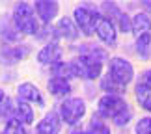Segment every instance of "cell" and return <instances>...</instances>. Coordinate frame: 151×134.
<instances>
[{"label":"cell","mask_w":151,"mask_h":134,"mask_svg":"<svg viewBox=\"0 0 151 134\" xmlns=\"http://www.w3.org/2000/svg\"><path fill=\"white\" fill-rule=\"evenodd\" d=\"M11 21L22 36H37L39 34V21L36 11H34V6L26 2L17 4L13 9V15H11Z\"/></svg>","instance_id":"cell-1"},{"label":"cell","mask_w":151,"mask_h":134,"mask_svg":"<svg viewBox=\"0 0 151 134\" xmlns=\"http://www.w3.org/2000/svg\"><path fill=\"white\" fill-rule=\"evenodd\" d=\"M108 77L116 84H119L121 88H127L134 78V67L129 60H125L121 56H114L108 62Z\"/></svg>","instance_id":"cell-2"},{"label":"cell","mask_w":151,"mask_h":134,"mask_svg":"<svg viewBox=\"0 0 151 134\" xmlns=\"http://www.w3.org/2000/svg\"><path fill=\"white\" fill-rule=\"evenodd\" d=\"M131 110V106L127 104V101L119 95H103L97 102V115L103 119H116L118 115L123 112Z\"/></svg>","instance_id":"cell-3"},{"label":"cell","mask_w":151,"mask_h":134,"mask_svg":"<svg viewBox=\"0 0 151 134\" xmlns=\"http://www.w3.org/2000/svg\"><path fill=\"white\" fill-rule=\"evenodd\" d=\"M86 115V102L80 97H69L63 99V102L60 104V118L63 123L75 127L77 123L82 121V118Z\"/></svg>","instance_id":"cell-4"},{"label":"cell","mask_w":151,"mask_h":134,"mask_svg":"<svg viewBox=\"0 0 151 134\" xmlns=\"http://www.w3.org/2000/svg\"><path fill=\"white\" fill-rule=\"evenodd\" d=\"M101 9H103L101 15L106 17V19L112 22L116 28H119L123 34L132 32V19H131V17L127 15L116 2H103V4H101Z\"/></svg>","instance_id":"cell-5"},{"label":"cell","mask_w":151,"mask_h":134,"mask_svg":"<svg viewBox=\"0 0 151 134\" xmlns=\"http://www.w3.org/2000/svg\"><path fill=\"white\" fill-rule=\"evenodd\" d=\"M73 19H75V24L78 26V30L84 36H91V34H95V26L101 19V13L86 8V6H78L73 11Z\"/></svg>","instance_id":"cell-6"},{"label":"cell","mask_w":151,"mask_h":134,"mask_svg":"<svg viewBox=\"0 0 151 134\" xmlns=\"http://www.w3.org/2000/svg\"><path fill=\"white\" fill-rule=\"evenodd\" d=\"M73 65V75L78 78H86V80H95L101 77V69H103V63L99 62H93L90 58H77V60L71 62Z\"/></svg>","instance_id":"cell-7"},{"label":"cell","mask_w":151,"mask_h":134,"mask_svg":"<svg viewBox=\"0 0 151 134\" xmlns=\"http://www.w3.org/2000/svg\"><path fill=\"white\" fill-rule=\"evenodd\" d=\"M30 54V47L28 45H8L0 49V63L2 65H15L22 62Z\"/></svg>","instance_id":"cell-8"},{"label":"cell","mask_w":151,"mask_h":134,"mask_svg":"<svg viewBox=\"0 0 151 134\" xmlns=\"http://www.w3.org/2000/svg\"><path fill=\"white\" fill-rule=\"evenodd\" d=\"M34 11H36L37 19L45 22V24H50L52 21L56 19L58 11H60V4L56 0H37L34 4Z\"/></svg>","instance_id":"cell-9"},{"label":"cell","mask_w":151,"mask_h":134,"mask_svg":"<svg viewBox=\"0 0 151 134\" xmlns=\"http://www.w3.org/2000/svg\"><path fill=\"white\" fill-rule=\"evenodd\" d=\"M95 34L101 39V43H104L106 47H116V39H118V28L110 22L106 17L101 15L99 22L95 26Z\"/></svg>","instance_id":"cell-10"},{"label":"cell","mask_w":151,"mask_h":134,"mask_svg":"<svg viewBox=\"0 0 151 134\" xmlns=\"http://www.w3.org/2000/svg\"><path fill=\"white\" fill-rule=\"evenodd\" d=\"M62 129V118L56 112L45 114V118L36 125V134H60Z\"/></svg>","instance_id":"cell-11"},{"label":"cell","mask_w":151,"mask_h":134,"mask_svg":"<svg viewBox=\"0 0 151 134\" xmlns=\"http://www.w3.org/2000/svg\"><path fill=\"white\" fill-rule=\"evenodd\" d=\"M62 47L58 43H49L45 45L41 50L37 52V62L43 63V65H56V63L62 62Z\"/></svg>","instance_id":"cell-12"},{"label":"cell","mask_w":151,"mask_h":134,"mask_svg":"<svg viewBox=\"0 0 151 134\" xmlns=\"http://www.w3.org/2000/svg\"><path fill=\"white\" fill-rule=\"evenodd\" d=\"M17 95H19L21 101H26V102H36L37 106H43L45 104V99L41 95V91L36 84L32 82H22L19 84V88H17Z\"/></svg>","instance_id":"cell-13"},{"label":"cell","mask_w":151,"mask_h":134,"mask_svg":"<svg viewBox=\"0 0 151 134\" xmlns=\"http://www.w3.org/2000/svg\"><path fill=\"white\" fill-rule=\"evenodd\" d=\"M56 30V37L60 39H65V41H75V39L78 37V26L75 24L73 19H67V17H63V19L58 21V24L54 26Z\"/></svg>","instance_id":"cell-14"},{"label":"cell","mask_w":151,"mask_h":134,"mask_svg":"<svg viewBox=\"0 0 151 134\" xmlns=\"http://www.w3.org/2000/svg\"><path fill=\"white\" fill-rule=\"evenodd\" d=\"M77 52L80 54V58H90V60L99 62V63H103L108 58V52L104 50V49H101L99 45H95V43H84V45H80V47H77Z\"/></svg>","instance_id":"cell-15"},{"label":"cell","mask_w":151,"mask_h":134,"mask_svg":"<svg viewBox=\"0 0 151 134\" xmlns=\"http://www.w3.org/2000/svg\"><path fill=\"white\" fill-rule=\"evenodd\" d=\"M0 37H2L6 43H19L22 34L17 30V26L13 24L11 19L2 17V19H0Z\"/></svg>","instance_id":"cell-16"},{"label":"cell","mask_w":151,"mask_h":134,"mask_svg":"<svg viewBox=\"0 0 151 134\" xmlns=\"http://www.w3.org/2000/svg\"><path fill=\"white\" fill-rule=\"evenodd\" d=\"M47 88H49V93H50V95H54V97H67L69 93H71V90H73L71 84H69V80L58 78V77H52L49 80Z\"/></svg>","instance_id":"cell-17"},{"label":"cell","mask_w":151,"mask_h":134,"mask_svg":"<svg viewBox=\"0 0 151 134\" xmlns=\"http://www.w3.org/2000/svg\"><path fill=\"white\" fill-rule=\"evenodd\" d=\"M151 32V19L147 13H136L132 17V34H134L136 37L140 36H146V34Z\"/></svg>","instance_id":"cell-18"},{"label":"cell","mask_w":151,"mask_h":134,"mask_svg":"<svg viewBox=\"0 0 151 134\" xmlns=\"http://www.w3.org/2000/svg\"><path fill=\"white\" fill-rule=\"evenodd\" d=\"M15 119H19L22 125H30L34 121V110L26 101H17L15 102Z\"/></svg>","instance_id":"cell-19"},{"label":"cell","mask_w":151,"mask_h":134,"mask_svg":"<svg viewBox=\"0 0 151 134\" xmlns=\"http://www.w3.org/2000/svg\"><path fill=\"white\" fill-rule=\"evenodd\" d=\"M136 52L142 60H149L151 58V34H146V36L136 37Z\"/></svg>","instance_id":"cell-20"},{"label":"cell","mask_w":151,"mask_h":134,"mask_svg":"<svg viewBox=\"0 0 151 134\" xmlns=\"http://www.w3.org/2000/svg\"><path fill=\"white\" fill-rule=\"evenodd\" d=\"M134 95L138 99V102H140V106L144 110H147V112H151V88H147L144 84H136Z\"/></svg>","instance_id":"cell-21"},{"label":"cell","mask_w":151,"mask_h":134,"mask_svg":"<svg viewBox=\"0 0 151 134\" xmlns=\"http://www.w3.org/2000/svg\"><path fill=\"white\" fill-rule=\"evenodd\" d=\"M88 134H110V129L106 127V123L103 121V118L99 115H93V119L90 121L88 129H86Z\"/></svg>","instance_id":"cell-22"},{"label":"cell","mask_w":151,"mask_h":134,"mask_svg":"<svg viewBox=\"0 0 151 134\" xmlns=\"http://www.w3.org/2000/svg\"><path fill=\"white\" fill-rule=\"evenodd\" d=\"M101 90L106 93V95H119V93H123V91H125V88H121L119 84H116L114 80L108 77V75L101 80Z\"/></svg>","instance_id":"cell-23"},{"label":"cell","mask_w":151,"mask_h":134,"mask_svg":"<svg viewBox=\"0 0 151 134\" xmlns=\"http://www.w3.org/2000/svg\"><path fill=\"white\" fill-rule=\"evenodd\" d=\"M0 115H2L4 119H15V102L11 101L9 97H6L2 102H0Z\"/></svg>","instance_id":"cell-24"},{"label":"cell","mask_w":151,"mask_h":134,"mask_svg":"<svg viewBox=\"0 0 151 134\" xmlns=\"http://www.w3.org/2000/svg\"><path fill=\"white\" fill-rule=\"evenodd\" d=\"M4 134H26V129H24V125H22L19 119H11V121L6 123Z\"/></svg>","instance_id":"cell-25"},{"label":"cell","mask_w":151,"mask_h":134,"mask_svg":"<svg viewBox=\"0 0 151 134\" xmlns=\"http://www.w3.org/2000/svg\"><path fill=\"white\" fill-rule=\"evenodd\" d=\"M136 134H151V118H142L134 127Z\"/></svg>","instance_id":"cell-26"},{"label":"cell","mask_w":151,"mask_h":134,"mask_svg":"<svg viewBox=\"0 0 151 134\" xmlns=\"http://www.w3.org/2000/svg\"><path fill=\"white\" fill-rule=\"evenodd\" d=\"M138 84H144V86H147V88H151V69H147V71L142 73V77H140V80H138Z\"/></svg>","instance_id":"cell-27"},{"label":"cell","mask_w":151,"mask_h":134,"mask_svg":"<svg viewBox=\"0 0 151 134\" xmlns=\"http://www.w3.org/2000/svg\"><path fill=\"white\" fill-rule=\"evenodd\" d=\"M71 134H88L86 130H82V129H73V132Z\"/></svg>","instance_id":"cell-28"},{"label":"cell","mask_w":151,"mask_h":134,"mask_svg":"<svg viewBox=\"0 0 151 134\" xmlns=\"http://www.w3.org/2000/svg\"><path fill=\"white\" fill-rule=\"evenodd\" d=\"M142 8H146V9L151 11V2H142Z\"/></svg>","instance_id":"cell-29"},{"label":"cell","mask_w":151,"mask_h":134,"mask_svg":"<svg viewBox=\"0 0 151 134\" xmlns=\"http://www.w3.org/2000/svg\"><path fill=\"white\" fill-rule=\"evenodd\" d=\"M4 99H6V91H4V90H0V102H2Z\"/></svg>","instance_id":"cell-30"},{"label":"cell","mask_w":151,"mask_h":134,"mask_svg":"<svg viewBox=\"0 0 151 134\" xmlns=\"http://www.w3.org/2000/svg\"><path fill=\"white\" fill-rule=\"evenodd\" d=\"M2 134H4V132H2Z\"/></svg>","instance_id":"cell-31"}]
</instances>
